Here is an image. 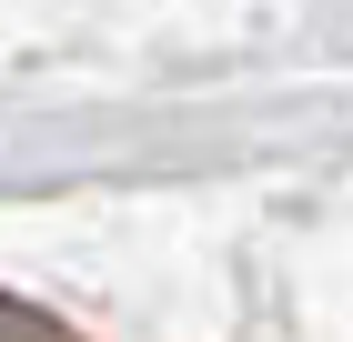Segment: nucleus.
Listing matches in <instances>:
<instances>
[{"instance_id": "nucleus-1", "label": "nucleus", "mask_w": 353, "mask_h": 342, "mask_svg": "<svg viewBox=\"0 0 353 342\" xmlns=\"http://www.w3.org/2000/svg\"><path fill=\"white\" fill-rule=\"evenodd\" d=\"M0 342H81L71 322H51L41 302H0Z\"/></svg>"}]
</instances>
